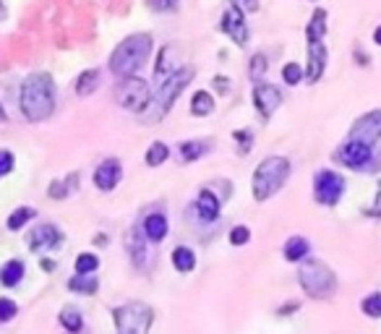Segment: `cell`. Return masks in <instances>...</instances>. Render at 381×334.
Returning a JSON list of instances; mask_svg holds the SVG:
<instances>
[{
    "label": "cell",
    "mask_w": 381,
    "mask_h": 334,
    "mask_svg": "<svg viewBox=\"0 0 381 334\" xmlns=\"http://www.w3.org/2000/svg\"><path fill=\"white\" fill-rule=\"evenodd\" d=\"M55 110V84L47 74H32L21 86V112L27 121L37 123Z\"/></svg>",
    "instance_id": "obj_1"
},
{
    "label": "cell",
    "mask_w": 381,
    "mask_h": 334,
    "mask_svg": "<svg viewBox=\"0 0 381 334\" xmlns=\"http://www.w3.org/2000/svg\"><path fill=\"white\" fill-rule=\"evenodd\" d=\"M149 53H152V34H131L112 50L110 71L121 79L133 76L141 65L147 63Z\"/></svg>",
    "instance_id": "obj_2"
},
{
    "label": "cell",
    "mask_w": 381,
    "mask_h": 334,
    "mask_svg": "<svg viewBox=\"0 0 381 334\" xmlns=\"http://www.w3.org/2000/svg\"><path fill=\"white\" fill-rule=\"evenodd\" d=\"M191 79H194V68H178L175 74L168 76L165 81L159 84L157 94L152 97V102H149V107L144 112H141V118L147 123H157L162 121L165 115L170 112V107H173V102L178 100V94L186 89L188 84H191Z\"/></svg>",
    "instance_id": "obj_3"
},
{
    "label": "cell",
    "mask_w": 381,
    "mask_h": 334,
    "mask_svg": "<svg viewBox=\"0 0 381 334\" xmlns=\"http://www.w3.org/2000/svg\"><path fill=\"white\" fill-rule=\"evenodd\" d=\"M290 178V162L285 157H267L253 173V196L256 201H267L285 186Z\"/></svg>",
    "instance_id": "obj_4"
},
{
    "label": "cell",
    "mask_w": 381,
    "mask_h": 334,
    "mask_svg": "<svg viewBox=\"0 0 381 334\" xmlns=\"http://www.w3.org/2000/svg\"><path fill=\"white\" fill-rule=\"evenodd\" d=\"M298 279H300V288L306 290V295L316 298V300L332 298L337 290L335 272L329 269L324 261H316V259H303L300 272H298Z\"/></svg>",
    "instance_id": "obj_5"
},
{
    "label": "cell",
    "mask_w": 381,
    "mask_h": 334,
    "mask_svg": "<svg viewBox=\"0 0 381 334\" xmlns=\"http://www.w3.org/2000/svg\"><path fill=\"white\" fill-rule=\"evenodd\" d=\"M335 159L350 170H358V173H379L381 170V152L371 144H363V141L347 139L335 152Z\"/></svg>",
    "instance_id": "obj_6"
},
{
    "label": "cell",
    "mask_w": 381,
    "mask_h": 334,
    "mask_svg": "<svg viewBox=\"0 0 381 334\" xmlns=\"http://www.w3.org/2000/svg\"><path fill=\"white\" fill-rule=\"evenodd\" d=\"M115 102L131 112H144L149 107V102H152L147 81L139 79V76H126L115 86Z\"/></svg>",
    "instance_id": "obj_7"
},
{
    "label": "cell",
    "mask_w": 381,
    "mask_h": 334,
    "mask_svg": "<svg viewBox=\"0 0 381 334\" xmlns=\"http://www.w3.org/2000/svg\"><path fill=\"white\" fill-rule=\"evenodd\" d=\"M115 329L118 334H147L152 326V308L144 303H126L115 308Z\"/></svg>",
    "instance_id": "obj_8"
},
{
    "label": "cell",
    "mask_w": 381,
    "mask_h": 334,
    "mask_svg": "<svg viewBox=\"0 0 381 334\" xmlns=\"http://www.w3.org/2000/svg\"><path fill=\"white\" fill-rule=\"evenodd\" d=\"M345 194V178L335 170H319L314 178V196L319 204L335 206Z\"/></svg>",
    "instance_id": "obj_9"
},
{
    "label": "cell",
    "mask_w": 381,
    "mask_h": 334,
    "mask_svg": "<svg viewBox=\"0 0 381 334\" xmlns=\"http://www.w3.org/2000/svg\"><path fill=\"white\" fill-rule=\"evenodd\" d=\"M350 139L376 147L381 139V110H371L366 112V115H361L353 123V128H350Z\"/></svg>",
    "instance_id": "obj_10"
},
{
    "label": "cell",
    "mask_w": 381,
    "mask_h": 334,
    "mask_svg": "<svg viewBox=\"0 0 381 334\" xmlns=\"http://www.w3.org/2000/svg\"><path fill=\"white\" fill-rule=\"evenodd\" d=\"M222 32L233 39L235 45H248V27H246V13L238 6H227L222 13Z\"/></svg>",
    "instance_id": "obj_11"
},
{
    "label": "cell",
    "mask_w": 381,
    "mask_h": 334,
    "mask_svg": "<svg viewBox=\"0 0 381 334\" xmlns=\"http://www.w3.org/2000/svg\"><path fill=\"white\" fill-rule=\"evenodd\" d=\"M253 105L264 118H272V112L282 105V92H279L274 84H256L253 89Z\"/></svg>",
    "instance_id": "obj_12"
},
{
    "label": "cell",
    "mask_w": 381,
    "mask_h": 334,
    "mask_svg": "<svg viewBox=\"0 0 381 334\" xmlns=\"http://www.w3.org/2000/svg\"><path fill=\"white\" fill-rule=\"evenodd\" d=\"M60 243H63V235H60V230H58L55 225H39L29 235V248L34 250V253L37 250H53Z\"/></svg>",
    "instance_id": "obj_13"
},
{
    "label": "cell",
    "mask_w": 381,
    "mask_h": 334,
    "mask_svg": "<svg viewBox=\"0 0 381 334\" xmlns=\"http://www.w3.org/2000/svg\"><path fill=\"white\" fill-rule=\"evenodd\" d=\"M123 167L118 159H105L102 165L94 170V186L100 191H112V188L121 183Z\"/></svg>",
    "instance_id": "obj_14"
},
{
    "label": "cell",
    "mask_w": 381,
    "mask_h": 334,
    "mask_svg": "<svg viewBox=\"0 0 381 334\" xmlns=\"http://www.w3.org/2000/svg\"><path fill=\"white\" fill-rule=\"evenodd\" d=\"M326 68V47L324 42H311L308 45V65H306V81L316 84L324 76Z\"/></svg>",
    "instance_id": "obj_15"
},
{
    "label": "cell",
    "mask_w": 381,
    "mask_h": 334,
    "mask_svg": "<svg viewBox=\"0 0 381 334\" xmlns=\"http://www.w3.org/2000/svg\"><path fill=\"white\" fill-rule=\"evenodd\" d=\"M196 212H199V217H201L204 222H214V220L220 217V199H217L209 188H204V191L199 194V199H196Z\"/></svg>",
    "instance_id": "obj_16"
},
{
    "label": "cell",
    "mask_w": 381,
    "mask_h": 334,
    "mask_svg": "<svg viewBox=\"0 0 381 334\" xmlns=\"http://www.w3.org/2000/svg\"><path fill=\"white\" fill-rule=\"evenodd\" d=\"M100 84H102V74L97 68H89V71H84V74L76 79V94L79 97H89V94H94L100 89Z\"/></svg>",
    "instance_id": "obj_17"
},
{
    "label": "cell",
    "mask_w": 381,
    "mask_h": 334,
    "mask_svg": "<svg viewBox=\"0 0 381 334\" xmlns=\"http://www.w3.org/2000/svg\"><path fill=\"white\" fill-rule=\"evenodd\" d=\"M324 34H326V11L316 8L314 11V16H311V21H308V27H306L308 45H311V42H324Z\"/></svg>",
    "instance_id": "obj_18"
},
{
    "label": "cell",
    "mask_w": 381,
    "mask_h": 334,
    "mask_svg": "<svg viewBox=\"0 0 381 334\" xmlns=\"http://www.w3.org/2000/svg\"><path fill=\"white\" fill-rule=\"evenodd\" d=\"M144 232H147L149 241H162L168 235V217L165 214H149L144 220Z\"/></svg>",
    "instance_id": "obj_19"
},
{
    "label": "cell",
    "mask_w": 381,
    "mask_h": 334,
    "mask_svg": "<svg viewBox=\"0 0 381 334\" xmlns=\"http://www.w3.org/2000/svg\"><path fill=\"white\" fill-rule=\"evenodd\" d=\"M178 68H175V47L168 45V47H162V53H159L157 58V76H159V81H165L168 76L175 74Z\"/></svg>",
    "instance_id": "obj_20"
},
{
    "label": "cell",
    "mask_w": 381,
    "mask_h": 334,
    "mask_svg": "<svg viewBox=\"0 0 381 334\" xmlns=\"http://www.w3.org/2000/svg\"><path fill=\"white\" fill-rule=\"evenodd\" d=\"M24 277V264L19 259L8 261V264H3V269H0V282L6 285V288H16Z\"/></svg>",
    "instance_id": "obj_21"
},
{
    "label": "cell",
    "mask_w": 381,
    "mask_h": 334,
    "mask_svg": "<svg viewBox=\"0 0 381 334\" xmlns=\"http://www.w3.org/2000/svg\"><path fill=\"white\" fill-rule=\"evenodd\" d=\"M308 250H311V246H308L306 238L293 235V238L285 243V259L288 261H303L308 256Z\"/></svg>",
    "instance_id": "obj_22"
},
{
    "label": "cell",
    "mask_w": 381,
    "mask_h": 334,
    "mask_svg": "<svg viewBox=\"0 0 381 334\" xmlns=\"http://www.w3.org/2000/svg\"><path fill=\"white\" fill-rule=\"evenodd\" d=\"M76 186H79V175L76 173H71V175L65 178V180H55L53 186H50V199H65V196H71L76 191Z\"/></svg>",
    "instance_id": "obj_23"
},
{
    "label": "cell",
    "mask_w": 381,
    "mask_h": 334,
    "mask_svg": "<svg viewBox=\"0 0 381 334\" xmlns=\"http://www.w3.org/2000/svg\"><path fill=\"white\" fill-rule=\"evenodd\" d=\"M173 264H175V269L178 272H191L196 267V256H194V250L186 248V246H178L175 250H173Z\"/></svg>",
    "instance_id": "obj_24"
},
{
    "label": "cell",
    "mask_w": 381,
    "mask_h": 334,
    "mask_svg": "<svg viewBox=\"0 0 381 334\" xmlns=\"http://www.w3.org/2000/svg\"><path fill=\"white\" fill-rule=\"evenodd\" d=\"M214 110V97L209 92H196L194 100H191V112L204 118V115H212Z\"/></svg>",
    "instance_id": "obj_25"
},
{
    "label": "cell",
    "mask_w": 381,
    "mask_h": 334,
    "mask_svg": "<svg viewBox=\"0 0 381 334\" xmlns=\"http://www.w3.org/2000/svg\"><path fill=\"white\" fill-rule=\"evenodd\" d=\"M206 149H209L206 141H183V144L178 147V152H180L183 162H194V159H199L201 154H204Z\"/></svg>",
    "instance_id": "obj_26"
},
{
    "label": "cell",
    "mask_w": 381,
    "mask_h": 334,
    "mask_svg": "<svg viewBox=\"0 0 381 334\" xmlns=\"http://www.w3.org/2000/svg\"><path fill=\"white\" fill-rule=\"evenodd\" d=\"M68 288L74 290V293H84V295H94L97 293V288H100V282L94 277H86V274H76V277H71V282H68Z\"/></svg>",
    "instance_id": "obj_27"
},
{
    "label": "cell",
    "mask_w": 381,
    "mask_h": 334,
    "mask_svg": "<svg viewBox=\"0 0 381 334\" xmlns=\"http://www.w3.org/2000/svg\"><path fill=\"white\" fill-rule=\"evenodd\" d=\"M168 157H170L168 144H162V141H154V144L149 147V152H147V165L149 167H159Z\"/></svg>",
    "instance_id": "obj_28"
},
{
    "label": "cell",
    "mask_w": 381,
    "mask_h": 334,
    "mask_svg": "<svg viewBox=\"0 0 381 334\" xmlns=\"http://www.w3.org/2000/svg\"><path fill=\"white\" fill-rule=\"evenodd\" d=\"M29 220H34V209L32 206H21L8 217V230H21Z\"/></svg>",
    "instance_id": "obj_29"
},
{
    "label": "cell",
    "mask_w": 381,
    "mask_h": 334,
    "mask_svg": "<svg viewBox=\"0 0 381 334\" xmlns=\"http://www.w3.org/2000/svg\"><path fill=\"white\" fill-rule=\"evenodd\" d=\"M361 308L368 319H381V293H371V295L363 298Z\"/></svg>",
    "instance_id": "obj_30"
},
{
    "label": "cell",
    "mask_w": 381,
    "mask_h": 334,
    "mask_svg": "<svg viewBox=\"0 0 381 334\" xmlns=\"http://www.w3.org/2000/svg\"><path fill=\"white\" fill-rule=\"evenodd\" d=\"M60 324H63L68 332H79V329L84 326V319H81V314L74 311V308H65L63 314H60Z\"/></svg>",
    "instance_id": "obj_31"
},
{
    "label": "cell",
    "mask_w": 381,
    "mask_h": 334,
    "mask_svg": "<svg viewBox=\"0 0 381 334\" xmlns=\"http://www.w3.org/2000/svg\"><path fill=\"white\" fill-rule=\"evenodd\" d=\"M97 267H100V259H97L94 253H81V256H76V274H92Z\"/></svg>",
    "instance_id": "obj_32"
},
{
    "label": "cell",
    "mask_w": 381,
    "mask_h": 334,
    "mask_svg": "<svg viewBox=\"0 0 381 334\" xmlns=\"http://www.w3.org/2000/svg\"><path fill=\"white\" fill-rule=\"evenodd\" d=\"M282 79H285V84L295 86V84H300L303 79H306V71H303L298 63H288L285 68H282Z\"/></svg>",
    "instance_id": "obj_33"
},
{
    "label": "cell",
    "mask_w": 381,
    "mask_h": 334,
    "mask_svg": "<svg viewBox=\"0 0 381 334\" xmlns=\"http://www.w3.org/2000/svg\"><path fill=\"white\" fill-rule=\"evenodd\" d=\"M264 74H267V58L261 55V53H256L251 58V65H248V76H251L253 81H259Z\"/></svg>",
    "instance_id": "obj_34"
},
{
    "label": "cell",
    "mask_w": 381,
    "mask_h": 334,
    "mask_svg": "<svg viewBox=\"0 0 381 334\" xmlns=\"http://www.w3.org/2000/svg\"><path fill=\"white\" fill-rule=\"evenodd\" d=\"M16 311H19V306H16L11 298H0V324L11 321V319L16 316Z\"/></svg>",
    "instance_id": "obj_35"
},
{
    "label": "cell",
    "mask_w": 381,
    "mask_h": 334,
    "mask_svg": "<svg viewBox=\"0 0 381 334\" xmlns=\"http://www.w3.org/2000/svg\"><path fill=\"white\" fill-rule=\"evenodd\" d=\"M248 241H251V230H248L246 225H238V227L230 230V243H233V246H246Z\"/></svg>",
    "instance_id": "obj_36"
},
{
    "label": "cell",
    "mask_w": 381,
    "mask_h": 334,
    "mask_svg": "<svg viewBox=\"0 0 381 334\" xmlns=\"http://www.w3.org/2000/svg\"><path fill=\"white\" fill-rule=\"evenodd\" d=\"M235 139H238V144H241V154H246V152L251 149V144H253L251 131H235Z\"/></svg>",
    "instance_id": "obj_37"
},
{
    "label": "cell",
    "mask_w": 381,
    "mask_h": 334,
    "mask_svg": "<svg viewBox=\"0 0 381 334\" xmlns=\"http://www.w3.org/2000/svg\"><path fill=\"white\" fill-rule=\"evenodd\" d=\"M11 170H13V154L11 152H0V175H8Z\"/></svg>",
    "instance_id": "obj_38"
},
{
    "label": "cell",
    "mask_w": 381,
    "mask_h": 334,
    "mask_svg": "<svg viewBox=\"0 0 381 334\" xmlns=\"http://www.w3.org/2000/svg\"><path fill=\"white\" fill-rule=\"evenodd\" d=\"M233 6L243 11V13H256L259 11V0H230Z\"/></svg>",
    "instance_id": "obj_39"
},
{
    "label": "cell",
    "mask_w": 381,
    "mask_h": 334,
    "mask_svg": "<svg viewBox=\"0 0 381 334\" xmlns=\"http://www.w3.org/2000/svg\"><path fill=\"white\" fill-rule=\"evenodd\" d=\"M366 214L368 217H381V183L376 186V201H373L371 209H366Z\"/></svg>",
    "instance_id": "obj_40"
},
{
    "label": "cell",
    "mask_w": 381,
    "mask_h": 334,
    "mask_svg": "<svg viewBox=\"0 0 381 334\" xmlns=\"http://www.w3.org/2000/svg\"><path fill=\"white\" fill-rule=\"evenodd\" d=\"M355 60L363 65H368V58H366V53H361V50H355Z\"/></svg>",
    "instance_id": "obj_41"
},
{
    "label": "cell",
    "mask_w": 381,
    "mask_h": 334,
    "mask_svg": "<svg viewBox=\"0 0 381 334\" xmlns=\"http://www.w3.org/2000/svg\"><path fill=\"white\" fill-rule=\"evenodd\" d=\"M217 86H220V92H227V86H230V81H225V79H217Z\"/></svg>",
    "instance_id": "obj_42"
},
{
    "label": "cell",
    "mask_w": 381,
    "mask_h": 334,
    "mask_svg": "<svg viewBox=\"0 0 381 334\" xmlns=\"http://www.w3.org/2000/svg\"><path fill=\"white\" fill-rule=\"evenodd\" d=\"M373 42L381 45V27H376V32H373Z\"/></svg>",
    "instance_id": "obj_43"
},
{
    "label": "cell",
    "mask_w": 381,
    "mask_h": 334,
    "mask_svg": "<svg viewBox=\"0 0 381 334\" xmlns=\"http://www.w3.org/2000/svg\"><path fill=\"white\" fill-rule=\"evenodd\" d=\"M175 3L178 0H162V6H165V8H175Z\"/></svg>",
    "instance_id": "obj_44"
},
{
    "label": "cell",
    "mask_w": 381,
    "mask_h": 334,
    "mask_svg": "<svg viewBox=\"0 0 381 334\" xmlns=\"http://www.w3.org/2000/svg\"><path fill=\"white\" fill-rule=\"evenodd\" d=\"M6 121V110H3V105H0V123Z\"/></svg>",
    "instance_id": "obj_45"
},
{
    "label": "cell",
    "mask_w": 381,
    "mask_h": 334,
    "mask_svg": "<svg viewBox=\"0 0 381 334\" xmlns=\"http://www.w3.org/2000/svg\"><path fill=\"white\" fill-rule=\"evenodd\" d=\"M3 16H6V6H3V3H0V19H3Z\"/></svg>",
    "instance_id": "obj_46"
}]
</instances>
